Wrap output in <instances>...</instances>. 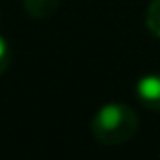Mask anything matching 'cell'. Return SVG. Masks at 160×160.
<instances>
[{"instance_id": "5", "label": "cell", "mask_w": 160, "mask_h": 160, "mask_svg": "<svg viewBox=\"0 0 160 160\" xmlns=\"http://www.w3.org/2000/svg\"><path fill=\"white\" fill-rule=\"evenodd\" d=\"M8 65H10V45L0 35V75L8 69Z\"/></svg>"}, {"instance_id": "4", "label": "cell", "mask_w": 160, "mask_h": 160, "mask_svg": "<svg viewBox=\"0 0 160 160\" xmlns=\"http://www.w3.org/2000/svg\"><path fill=\"white\" fill-rule=\"evenodd\" d=\"M146 27L154 37L160 39V0H152L146 10Z\"/></svg>"}, {"instance_id": "3", "label": "cell", "mask_w": 160, "mask_h": 160, "mask_svg": "<svg viewBox=\"0 0 160 160\" xmlns=\"http://www.w3.org/2000/svg\"><path fill=\"white\" fill-rule=\"evenodd\" d=\"M61 0H22V8L32 18H47L59 8Z\"/></svg>"}, {"instance_id": "1", "label": "cell", "mask_w": 160, "mask_h": 160, "mask_svg": "<svg viewBox=\"0 0 160 160\" xmlns=\"http://www.w3.org/2000/svg\"><path fill=\"white\" fill-rule=\"evenodd\" d=\"M138 132V113L126 103H106L91 118V134L99 144L122 146Z\"/></svg>"}, {"instance_id": "2", "label": "cell", "mask_w": 160, "mask_h": 160, "mask_svg": "<svg viewBox=\"0 0 160 160\" xmlns=\"http://www.w3.org/2000/svg\"><path fill=\"white\" fill-rule=\"evenodd\" d=\"M136 98L146 109L160 112V73H148L138 79Z\"/></svg>"}]
</instances>
